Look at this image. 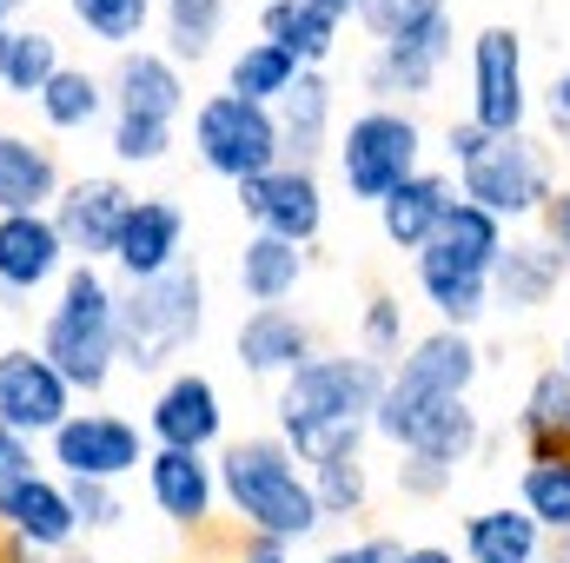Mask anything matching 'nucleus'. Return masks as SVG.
<instances>
[{"instance_id":"nucleus-29","label":"nucleus","mask_w":570,"mask_h":563,"mask_svg":"<svg viewBox=\"0 0 570 563\" xmlns=\"http://www.w3.org/2000/svg\"><path fill=\"white\" fill-rule=\"evenodd\" d=\"M60 67H67V53H60V33L53 27H27V20L0 27V87L13 100H40V87Z\"/></svg>"},{"instance_id":"nucleus-45","label":"nucleus","mask_w":570,"mask_h":563,"mask_svg":"<svg viewBox=\"0 0 570 563\" xmlns=\"http://www.w3.org/2000/svg\"><path fill=\"white\" fill-rule=\"evenodd\" d=\"M27 471H47L40 451H33V437H20V431L0 424V484H13V477H27Z\"/></svg>"},{"instance_id":"nucleus-41","label":"nucleus","mask_w":570,"mask_h":563,"mask_svg":"<svg viewBox=\"0 0 570 563\" xmlns=\"http://www.w3.org/2000/svg\"><path fill=\"white\" fill-rule=\"evenodd\" d=\"M358 352L365 358H379V365H392V358H405V305L399 298H372L365 305V325H358Z\"/></svg>"},{"instance_id":"nucleus-7","label":"nucleus","mask_w":570,"mask_h":563,"mask_svg":"<svg viewBox=\"0 0 570 563\" xmlns=\"http://www.w3.org/2000/svg\"><path fill=\"white\" fill-rule=\"evenodd\" d=\"M372 431H379L385 444H399V457L419 451V457H438V464H451V471H458V464L478 451V437H484L471 398H431L419 385H405L399 372H392L385 392H379Z\"/></svg>"},{"instance_id":"nucleus-46","label":"nucleus","mask_w":570,"mask_h":563,"mask_svg":"<svg viewBox=\"0 0 570 563\" xmlns=\"http://www.w3.org/2000/svg\"><path fill=\"white\" fill-rule=\"evenodd\" d=\"M399 537H358V544H338V551H325L318 563H399Z\"/></svg>"},{"instance_id":"nucleus-20","label":"nucleus","mask_w":570,"mask_h":563,"mask_svg":"<svg viewBox=\"0 0 570 563\" xmlns=\"http://www.w3.org/2000/svg\"><path fill=\"white\" fill-rule=\"evenodd\" d=\"M107 100H114V113L179 120V113H186V73H179L159 47H127V53H114Z\"/></svg>"},{"instance_id":"nucleus-49","label":"nucleus","mask_w":570,"mask_h":563,"mask_svg":"<svg viewBox=\"0 0 570 563\" xmlns=\"http://www.w3.org/2000/svg\"><path fill=\"white\" fill-rule=\"evenodd\" d=\"M484 140H491V134H478L471 120H464V127H451V134H444V152H451V166H464V159H471V152H478Z\"/></svg>"},{"instance_id":"nucleus-26","label":"nucleus","mask_w":570,"mask_h":563,"mask_svg":"<svg viewBox=\"0 0 570 563\" xmlns=\"http://www.w3.org/2000/svg\"><path fill=\"white\" fill-rule=\"evenodd\" d=\"M558 279H564V253L551 239H511L491 266V298L504 312H538L558 292Z\"/></svg>"},{"instance_id":"nucleus-42","label":"nucleus","mask_w":570,"mask_h":563,"mask_svg":"<svg viewBox=\"0 0 570 563\" xmlns=\"http://www.w3.org/2000/svg\"><path fill=\"white\" fill-rule=\"evenodd\" d=\"M60 484H67V477H60ZM67 504H73V524H80V531H120V524H127L120 484H87V477H73V484H67Z\"/></svg>"},{"instance_id":"nucleus-54","label":"nucleus","mask_w":570,"mask_h":563,"mask_svg":"<svg viewBox=\"0 0 570 563\" xmlns=\"http://www.w3.org/2000/svg\"><path fill=\"white\" fill-rule=\"evenodd\" d=\"M564 378H570V338H564Z\"/></svg>"},{"instance_id":"nucleus-21","label":"nucleus","mask_w":570,"mask_h":563,"mask_svg":"<svg viewBox=\"0 0 570 563\" xmlns=\"http://www.w3.org/2000/svg\"><path fill=\"white\" fill-rule=\"evenodd\" d=\"M233 358L253 378H292L312 358V325L298 312H285V305H253L239 318V332H233Z\"/></svg>"},{"instance_id":"nucleus-25","label":"nucleus","mask_w":570,"mask_h":563,"mask_svg":"<svg viewBox=\"0 0 570 563\" xmlns=\"http://www.w3.org/2000/svg\"><path fill=\"white\" fill-rule=\"evenodd\" d=\"M451 199H458V192H451L444 172H412L399 192L379 199V233H385V246H399V253H425L431 239H438V219H444Z\"/></svg>"},{"instance_id":"nucleus-33","label":"nucleus","mask_w":570,"mask_h":563,"mask_svg":"<svg viewBox=\"0 0 570 563\" xmlns=\"http://www.w3.org/2000/svg\"><path fill=\"white\" fill-rule=\"evenodd\" d=\"M438 253H451L458 266H471V273H484L491 279V266H498V253H504V226L484 213V206H471V199H451L444 206V219H438V239H431Z\"/></svg>"},{"instance_id":"nucleus-44","label":"nucleus","mask_w":570,"mask_h":563,"mask_svg":"<svg viewBox=\"0 0 570 563\" xmlns=\"http://www.w3.org/2000/svg\"><path fill=\"white\" fill-rule=\"evenodd\" d=\"M451 477H458V471H451V464H438V457H419V451H405V457H399V491H405V497H444V491H451Z\"/></svg>"},{"instance_id":"nucleus-28","label":"nucleus","mask_w":570,"mask_h":563,"mask_svg":"<svg viewBox=\"0 0 570 563\" xmlns=\"http://www.w3.org/2000/svg\"><path fill=\"white\" fill-rule=\"evenodd\" d=\"M338 27H345V20H332V13L312 7V0H266V7H259V40L285 47L305 73H325V60H332V47H338Z\"/></svg>"},{"instance_id":"nucleus-39","label":"nucleus","mask_w":570,"mask_h":563,"mask_svg":"<svg viewBox=\"0 0 570 563\" xmlns=\"http://www.w3.org/2000/svg\"><path fill=\"white\" fill-rule=\"evenodd\" d=\"M312 497H318V517H358V511H365V497H372L365 451H345V457L312 464Z\"/></svg>"},{"instance_id":"nucleus-12","label":"nucleus","mask_w":570,"mask_h":563,"mask_svg":"<svg viewBox=\"0 0 570 563\" xmlns=\"http://www.w3.org/2000/svg\"><path fill=\"white\" fill-rule=\"evenodd\" d=\"M233 192H239V213L253 219V233H266V239H285V246L305 253L325 233V186L305 166H273V172H259Z\"/></svg>"},{"instance_id":"nucleus-4","label":"nucleus","mask_w":570,"mask_h":563,"mask_svg":"<svg viewBox=\"0 0 570 563\" xmlns=\"http://www.w3.org/2000/svg\"><path fill=\"white\" fill-rule=\"evenodd\" d=\"M206 332V279L199 266H173L159 279H140V285H120V365L127 372H166L186 345H199Z\"/></svg>"},{"instance_id":"nucleus-6","label":"nucleus","mask_w":570,"mask_h":563,"mask_svg":"<svg viewBox=\"0 0 570 563\" xmlns=\"http://www.w3.org/2000/svg\"><path fill=\"white\" fill-rule=\"evenodd\" d=\"M193 159H199L213 179H233V186H246V179L285 166L273 107H253V100H239V93H226V87L206 93V100L193 107Z\"/></svg>"},{"instance_id":"nucleus-9","label":"nucleus","mask_w":570,"mask_h":563,"mask_svg":"<svg viewBox=\"0 0 570 563\" xmlns=\"http://www.w3.org/2000/svg\"><path fill=\"white\" fill-rule=\"evenodd\" d=\"M146 431L127 412H67V424L47 437V471L53 477H87V484H127V477H140V464H146Z\"/></svg>"},{"instance_id":"nucleus-48","label":"nucleus","mask_w":570,"mask_h":563,"mask_svg":"<svg viewBox=\"0 0 570 563\" xmlns=\"http://www.w3.org/2000/svg\"><path fill=\"white\" fill-rule=\"evenodd\" d=\"M544 113H551V127H558V134H570V67L551 80V93H544Z\"/></svg>"},{"instance_id":"nucleus-11","label":"nucleus","mask_w":570,"mask_h":563,"mask_svg":"<svg viewBox=\"0 0 570 563\" xmlns=\"http://www.w3.org/2000/svg\"><path fill=\"white\" fill-rule=\"evenodd\" d=\"M127 206H134V186H127V179H114V172H80V179L60 186V199L47 206V219H53L67 259H80V266H107Z\"/></svg>"},{"instance_id":"nucleus-15","label":"nucleus","mask_w":570,"mask_h":563,"mask_svg":"<svg viewBox=\"0 0 570 563\" xmlns=\"http://www.w3.org/2000/svg\"><path fill=\"white\" fill-rule=\"evenodd\" d=\"M146 444L159 451H213L226 437V398L206 372H173L146 405Z\"/></svg>"},{"instance_id":"nucleus-53","label":"nucleus","mask_w":570,"mask_h":563,"mask_svg":"<svg viewBox=\"0 0 570 563\" xmlns=\"http://www.w3.org/2000/svg\"><path fill=\"white\" fill-rule=\"evenodd\" d=\"M53 563H100V557H94V551H60Z\"/></svg>"},{"instance_id":"nucleus-43","label":"nucleus","mask_w":570,"mask_h":563,"mask_svg":"<svg viewBox=\"0 0 570 563\" xmlns=\"http://www.w3.org/2000/svg\"><path fill=\"white\" fill-rule=\"evenodd\" d=\"M451 0H358V20L379 33V40H392V33H405V27H419L431 13H444Z\"/></svg>"},{"instance_id":"nucleus-10","label":"nucleus","mask_w":570,"mask_h":563,"mask_svg":"<svg viewBox=\"0 0 570 563\" xmlns=\"http://www.w3.org/2000/svg\"><path fill=\"white\" fill-rule=\"evenodd\" d=\"M524 113H531L524 40L518 27H484L471 40V127L504 140V134H524Z\"/></svg>"},{"instance_id":"nucleus-23","label":"nucleus","mask_w":570,"mask_h":563,"mask_svg":"<svg viewBox=\"0 0 570 563\" xmlns=\"http://www.w3.org/2000/svg\"><path fill=\"white\" fill-rule=\"evenodd\" d=\"M67 172L53 159V146L20 134V127H0V213H47L60 199Z\"/></svg>"},{"instance_id":"nucleus-24","label":"nucleus","mask_w":570,"mask_h":563,"mask_svg":"<svg viewBox=\"0 0 570 563\" xmlns=\"http://www.w3.org/2000/svg\"><path fill=\"white\" fill-rule=\"evenodd\" d=\"M273 120H279V159L312 172L325 140H332V80L325 73H298L285 87V100L273 107Z\"/></svg>"},{"instance_id":"nucleus-2","label":"nucleus","mask_w":570,"mask_h":563,"mask_svg":"<svg viewBox=\"0 0 570 563\" xmlns=\"http://www.w3.org/2000/svg\"><path fill=\"white\" fill-rule=\"evenodd\" d=\"M73 398H100L120 372V285L107 279V266H67L53 285V305L40 318V345H33Z\"/></svg>"},{"instance_id":"nucleus-52","label":"nucleus","mask_w":570,"mask_h":563,"mask_svg":"<svg viewBox=\"0 0 570 563\" xmlns=\"http://www.w3.org/2000/svg\"><path fill=\"white\" fill-rule=\"evenodd\" d=\"M312 7H325L332 20H352V13H358V0H312Z\"/></svg>"},{"instance_id":"nucleus-17","label":"nucleus","mask_w":570,"mask_h":563,"mask_svg":"<svg viewBox=\"0 0 570 563\" xmlns=\"http://www.w3.org/2000/svg\"><path fill=\"white\" fill-rule=\"evenodd\" d=\"M67 266L73 259H67L47 213H0V298H7V312H27V298L60 285Z\"/></svg>"},{"instance_id":"nucleus-34","label":"nucleus","mask_w":570,"mask_h":563,"mask_svg":"<svg viewBox=\"0 0 570 563\" xmlns=\"http://www.w3.org/2000/svg\"><path fill=\"white\" fill-rule=\"evenodd\" d=\"M305 67L285 53V47H273V40H246L233 60H226V93H239V100H253V107H279L285 87L298 80Z\"/></svg>"},{"instance_id":"nucleus-50","label":"nucleus","mask_w":570,"mask_h":563,"mask_svg":"<svg viewBox=\"0 0 570 563\" xmlns=\"http://www.w3.org/2000/svg\"><path fill=\"white\" fill-rule=\"evenodd\" d=\"M399 563H458V557H451L444 544H405V551H399Z\"/></svg>"},{"instance_id":"nucleus-16","label":"nucleus","mask_w":570,"mask_h":563,"mask_svg":"<svg viewBox=\"0 0 570 563\" xmlns=\"http://www.w3.org/2000/svg\"><path fill=\"white\" fill-rule=\"evenodd\" d=\"M186 259V206L179 199H166V192H134V206H127V219H120V239H114V273L127 285L140 279H159V273H173Z\"/></svg>"},{"instance_id":"nucleus-40","label":"nucleus","mask_w":570,"mask_h":563,"mask_svg":"<svg viewBox=\"0 0 570 563\" xmlns=\"http://www.w3.org/2000/svg\"><path fill=\"white\" fill-rule=\"evenodd\" d=\"M107 146L120 166H159L173 152V120H146V113H114Z\"/></svg>"},{"instance_id":"nucleus-22","label":"nucleus","mask_w":570,"mask_h":563,"mask_svg":"<svg viewBox=\"0 0 570 563\" xmlns=\"http://www.w3.org/2000/svg\"><path fill=\"white\" fill-rule=\"evenodd\" d=\"M405 385H419L431 398H471V385H478V372H484V352L471 345V332H451V325H438L425 338H412L405 345V358L392 365Z\"/></svg>"},{"instance_id":"nucleus-5","label":"nucleus","mask_w":570,"mask_h":563,"mask_svg":"<svg viewBox=\"0 0 570 563\" xmlns=\"http://www.w3.org/2000/svg\"><path fill=\"white\" fill-rule=\"evenodd\" d=\"M425 159V127L399 107H365L352 113V127L338 134V179L358 206H379L385 192H399Z\"/></svg>"},{"instance_id":"nucleus-47","label":"nucleus","mask_w":570,"mask_h":563,"mask_svg":"<svg viewBox=\"0 0 570 563\" xmlns=\"http://www.w3.org/2000/svg\"><path fill=\"white\" fill-rule=\"evenodd\" d=\"M544 213H551V246L564 253V266H570V186H564V192H551V206H544Z\"/></svg>"},{"instance_id":"nucleus-36","label":"nucleus","mask_w":570,"mask_h":563,"mask_svg":"<svg viewBox=\"0 0 570 563\" xmlns=\"http://www.w3.org/2000/svg\"><path fill=\"white\" fill-rule=\"evenodd\" d=\"M67 13H73V27H87V40L127 53V47H140L146 40L159 0H67Z\"/></svg>"},{"instance_id":"nucleus-37","label":"nucleus","mask_w":570,"mask_h":563,"mask_svg":"<svg viewBox=\"0 0 570 563\" xmlns=\"http://www.w3.org/2000/svg\"><path fill=\"white\" fill-rule=\"evenodd\" d=\"M524 511H531L538 531L570 537V451H538L524 464Z\"/></svg>"},{"instance_id":"nucleus-27","label":"nucleus","mask_w":570,"mask_h":563,"mask_svg":"<svg viewBox=\"0 0 570 563\" xmlns=\"http://www.w3.org/2000/svg\"><path fill=\"white\" fill-rule=\"evenodd\" d=\"M412 259H419V292H425V305L451 325V332H471V325L491 312V279H484V273L458 266V259L438 253V246L412 253Z\"/></svg>"},{"instance_id":"nucleus-38","label":"nucleus","mask_w":570,"mask_h":563,"mask_svg":"<svg viewBox=\"0 0 570 563\" xmlns=\"http://www.w3.org/2000/svg\"><path fill=\"white\" fill-rule=\"evenodd\" d=\"M518 431H524L538 451H564V437H570V378H564V365H551V372L531 378V398H524V412H518Z\"/></svg>"},{"instance_id":"nucleus-13","label":"nucleus","mask_w":570,"mask_h":563,"mask_svg":"<svg viewBox=\"0 0 570 563\" xmlns=\"http://www.w3.org/2000/svg\"><path fill=\"white\" fill-rule=\"evenodd\" d=\"M67 412H73L67 378L33 345H0V424L33 437V444H47L67 424Z\"/></svg>"},{"instance_id":"nucleus-35","label":"nucleus","mask_w":570,"mask_h":563,"mask_svg":"<svg viewBox=\"0 0 570 563\" xmlns=\"http://www.w3.org/2000/svg\"><path fill=\"white\" fill-rule=\"evenodd\" d=\"M159 20H166V60L186 67V60H206L219 27H226V0H159Z\"/></svg>"},{"instance_id":"nucleus-31","label":"nucleus","mask_w":570,"mask_h":563,"mask_svg":"<svg viewBox=\"0 0 570 563\" xmlns=\"http://www.w3.org/2000/svg\"><path fill=\"white\" fill-rule=\"evenodd\" d=\"M544 531L531 524V511L491 504L478 517H464V563H538Z\"/></svg>"},{"instance_id":"nucleus-51","label":"nucleus","mask_w":570,"mask_h":563,"mask_svg":"<svg viewBox=\"0 0 570 563\" xmlns=\"http://www.w3.org/2000/svg\"><path fill=\"white\" fill-rule=\"evenodd\" d=\"M233 563H285V551H279V544H266V537H259V544H246V551H239Z\"/></svg>"},{"instance_id":"nucleus-19","label":"nucleus","mask_w":570,"mask_h":563,"mask_svg":"<svg viewBox=\"0 0 570 563\" xmlns=\"http://www.w3.org/2000/svg\"><path fill=\"white\" fill-rule=\"evenodd\" d=\"M146 477V497H153V511L173 524V531H206L213 524V504H219V471H213V457L206 451H146L140 464Z\"/></svg>"},{"instance_id":"nucleus-8","label":"nucleus","mask_w":570,"mask_h":563,"mask_svg":"<svg viewBox=\"0 0 570 563\" xmlns=\"http://www.w3.org/2000/svg\"><path fill=\"white\" fill-rule=\"evenodd\" d=\"M458 179H464V199L484 206L498 226L504 219H538L551 206V192H558L551 186V152H544V140H531V134L484 140L458 166Z\"/></svg>"},{"instance_id":"nucleus-1","label":"nucleus","mask_w":570,"mask_h":563,"mask_svg":"<svg viewBox=\"0 0 570 563\" xmlns=\"http://www.w3.org/2000/svg\"><path fill=\"white\" fill-rule=\"evenodd\" d=\"M385 378H392V365H379L365 352H312L279 385V405H273L279 412V444L298 464L365 451Z\"/></svg>"},{"instance_id":"nucleus-32","label":"nucleus","mask_w":570,"mask_h":563,"mask_svg":"<svg viewBox=\"0 0 570 563\" xmlns=\"http://www.w3.org/2000/svg\"><path fill=\"white\" fill-rule=\"evenodd\" d=\"M233 279H239V292H246L253 305H285V298L298 292V279H305V253H298V246H285V239L253 233V239L239 246Z\"/></svg>"},{"instance_id":"nucleus-14","label":"nucleus","mask_w":570,"mask_h":563,"mask_svg":"<svg viewBox=\"0 0 570 563\" xmlns=\"http://www.w3.org/2000/svg\"><path fill=\"white\" fill-rule=\"evenodd\" d=\"M451 40H458L451 7L431 13V20H419V27H405V33H392V40H379V53H372V67H365V87L379 93V107L431 93V80H438L444 60H451Z\"/></svg>"},{"instance_id":"nucleus-30","label":"nucleus","mask_w":570,"mask_h":563,"mask_svg":"<svg viewBox=\"0 0 570 563\" xmlns=\"http://www.w3.org/2000/svg\"><path fill=\"white\" fill-rule=\"evenodd\" d=\"M40 120H47V134H87V127H100L107 113H114V100H107V80L100 73H87V67H60L47 87H40Z\"/></svg>"},{"instance_id":"nucleus-3","label":"nucleus","mask_w":570,"mask_h":563,"mask_svg":"<svg viewBox=\"0 0 570 563\" xmlns=\"http://www.w3.org/2000/svg\"><path fill=\"white\" fill-rule=\"evenodd\" d=\"M219 497L233 504V517L266 537V544H305L318 537V497H312V477L298 471V457L285 451L279 437H233L219 451Z\"/></svg>"},{"instance_id":"nucleus-18","label":"nucleus","mask_w":570,"mask_h":563,"mask_svg":"<svg viewBox=\"0 0 570 563\" xmlns=\"http://www.w3.org/2000/svg\"><path fill=\"white\" fill-rule=\"evenodd\" d=\"M0 537H20L33 544L40 557H60L80 544V524H73V504H67V484L53 471H27L13 484H0Z\"/></svg>"},{"instance_id":"nucleus-55","label":"nucleus","mask_w":570,"mask_h":563,"mask_svg":"<svg viewBox=\"0 0 570 563\" xmlns=\"http://www.w3.org/2000/svg\"><path fill=\"white\" fill-rule=\"evenodd\" d=\"M564 563H570V544H564Z\"/></svg>"}]
</instances>
